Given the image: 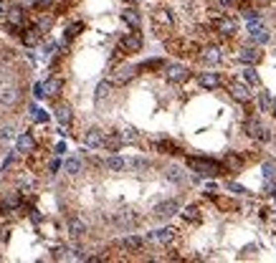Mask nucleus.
Wrapping results in <instances>:
<instances>
[{"instance_id":"f257e3e1","label":"nucleus","mask_w":276,"mask_h":263,"mask_svg":"<svg viewBox=\"0 0 276 263\" xmlns=\"http://www.w3.org/2000/svg\"><path fill=\"white\" fill-rule=\"evenodd\" d=\"M210 26H213L216 41H230V38H236L238 31H241L238 18L230 15V13H221V15H216V18H210Z\"/></svg>"},{"instance_id":"f03ea898","label":"nucleus","mask_w":276,"mask_h":263,"mask_svg":"<svg viewBox=\"0 0 276 263\" xmlns=\"http://www.w3.org/2000/svg\"><path fill=\"white\" fill-rule=\"evenodd\" d=\"M185 165L193 170L195 175H200V177H218V175L226 172L223 162H216V160H210V157H187Z\"/></svg>"},{"instance_id":"7ed1b4c3","label":"nucleus","mask_w":276,"mask_h":263,"mask_svg":"<svg viewBox=\"0 0 276 263\" xmlns=\"http://www.w3.org/2000/svg\"><path fill=\"white\" fill-rule=\"evenodd\" d=\"M226 91L233 101H238V104H251L253 99H256V94H253V86L246 84L241 76L238 79H228L226 81Z\"/></svg>"},{"instance_id":"20e7f679","label":"nucleus","mask_w":276,"mask_h":263,"mask_svg":"<svg viewBox=\"0 0 276 263\" xmlns=\"http://www.w3.org/2000/svg\"><path fill=\"white\" fill-rule=\"evenodd\" d=\"M198 61L205 66H221L223 61H228V51L221 46V43H205V46L198 51Z\"/></svg>"},{"instance_id":"39448f33","label":"nucleus","mask_w":276,"mask_h":263,"mask_svg":"<svg viewBox=\"0 0 276 263\" xmlns=\"http://www.w3.org/2000/svg\"><path fill=\"white\" fill-rule=\"evenodd\" d=\"M162 76H165V81L167 84H173V86H178V84H185V81H190V69L185 63H167L165 69H162Z\"/></svg>"},{"instance_id":"423d86ee","label":"nucleus","mask_w":276,"mask_h":263,"mask_svg":"<svg viewBox=\"0 0 276 263\" xmlns=\"http://www.w3.org/2000/svg\"><path fill=\"white\" fill-rule=\"evenodd\" d=\"M246 31H248L251 41L256 43V46H266V43L271 41V33H269V28H266V23H264L261 18L248 20V23H246Z\"/></svg>"},{"instance_id":"0eeeda50","label":"nucleus","mask_w":276,"mask_h":263,"mask_svg":"<svg viewBox=\"0 0 276 263\" xmlns=\"http://www.w3.org/2000/svg\"><path fill=\"white\" fill-rule=\"evenodd\" d=\"M137 74H139V66H132V63H119L114 71H109V81H112L114 86H124V84H130Z\"/></svg>"},{"instance_id":"6e6552de","label":"nucleus","mask_w":276,"mask_h":263,"mask_svg":"<svg viewBox=\"0 0 276 263\" xmlns=\"http://www.w3.org/2000/svg\"><path fill=\"white\" fill-rule=\"evenodd\" d=\"M119 48L130 56V53H139L144 48V36L139 31H130V33H124L119 38Z\"/></svg>"},{"instance_id":"1a4fd4ad","label":"nucleus","mask_w":276,"mask_h":263,"mask_svg":"<svg viewBox=\"0 0 276 263\" xmlns=\"http://www.w3.org/2000/svg\"><path fill=\"white\" fill-rule=\"evenodd\" d=\"M233 58H236V61H241L243 66H256V63L264 58V53L259 51V46H256V43H248V46H241L236 53H233Z\"/></svg>"},{"instance_id":"9d476101","label":"nucleus","mask_w":276,"mask_h":263,"mask_svg":"<svg viewBox=\"0 0 276 263\" xmlns=\"http://www.w3.org/2000/svg\"><path fill=\"white\" fill-rule=\"evenodd\" d=\"M20 96H23L20 86H15V84H5L3 89H0V106H3V109H15V106L20 104Z\"/></svg>"},{"instance_id":"9b49d317","label":"nucleus","mask_w":276,"mask_h":263,"mask_svg":"<svg viewBox=\"0 0 276 263\" xmlns=\"http://www.w3.org/2000/svg\"><path fill=\"white\" fill-rule=\"evenodd\" d=\"M178 238H180L178 228H160V230L147 233V240H150V243H157V246H173Z\"/></svg>"},{"instance_id":"f8f14e48","label":"nucleus","mask_w":276,"mask_h":263,"mask_svg":"<svg viewBox=\"0 0 276 263\" xmlns=\"http://www.w3.org/2000/svg\"><path fill=\"white\" fill-rule=\"evenodd\" d=\"M195 79H198V84L205 91H216V89H221V86H226V79L218 71H200Z\"/></svg>"},{"instance_id":"ddd939ff","label":"nucleus","mask_w":276,"mask_h":263,"mask_svg":"<svg viewBox=\"0 0 276 263\" xmlns=\"http://www.w3.org/2000/svg\"><path fill=\"white\" fill-rule=\"evenodd\" d=\"M104 134H107L104 129H99V127H89V129L81 134V144H84V147H89V149H101V147H104Z\"/></svg>"},{"instance_id":"4468645a","label":"nucleus","mask_w":276,"mask_h":263,"mask_svg":"<svg viewBox=\"0 0 276 263\" xmlns=\"http://www.w3.org/2000/svg\"><path fill=\"white\" fill-rule=\"evenodd\" d=\"M53 114H56V119H58V124L63 129H71V124H74V106L69 101H56Z\"/></svg>"},{"instance_id":"2eb2a0df","label":"nucleus","mask_w":276,"mask_h":263,"mask_svg":"<svg viewBox=\"0 0 276 263\" xmlns=\"http://www.w3.org/2000/svg\"><path fill=\"white\" fill-rule=\"evenodd\" d=\"M180 218H183V223H187V225H198V223H203L205 213H203L200 203H190V205H185L180 210Z\"/></svg>"},{"instance_id":"dca6fc26","label":"nucleus","mask_w":276,"mask_h":263,"mask_svg":"<svg viewBox=\"0 0 276 263\" xmlns=\"http://www.w3.org/2000/svg\"><path fill=\"white\" fill-rule=\"evenodd\" d=\"M66 233H69L74 240H79V238H84V235L89 233V225H87V220H84V218L71 215L69 220H66Z\"/></svg>"},{"instance_id":"f3484780","label":"nucleus","mask_w":276,"mask_h":263,"mask_svg":"<svg viewBox=\"0 0 276 263\" xmlns=\"http://www.w3.org/2000/svg\"><path fill=\"white\" fill-rule=\"evenodd\" d=\"M152 213L160 218V220H167V218H173V215L180 213V203H178V200H162V203L155 205Z\"/></svg>"},{"instance_id":"a211bd4d","label":"nucleus","mask_w":276,"mask_h":263,"mask_svg":"<svg viewBox=\"0 0 276 263\" xmlns=\"http://www.w3.org/2000/svg\"><path fill=\"white\" fill-rule=\"evenodd\" d=\"M15 152H20V155H33L36 152V137L31 132H23V134L15 137Z\"/></svg>"},{"instance_id":"6ab92c4d","label":"nucleus","mask_w":276,"mask_h":263,"mask_svg":"<svg viewBox=\"0 0 276 263\" xmlns=\"http://www.w3.org/2000/svg\"><path fill=\"white\" fill-rule=\"evenodd\" d=\"M122 20H124V26H130L132 31H139V28H142V13H139L137 5L124 8V10H122Z\"/></svg>"},{"instance_id":"aec40b11","label":"nucleus","mask_w":276,"mask_h":263,"mask_svg":"<svg viewBox=\"0 0 276 263\" xmlns=\"http://www.w3.org/2000/svg\"><path fill=\"white\" fill-rule=\"evenodd\" d=\"M144 243H147V238H142V235H137V233H130V235H124V238L119 240V246H122L124 251H130V253L142 251Z\"/></svg>"},{"instance_id":"412c9836","label":"nucleus","mask_w":276,"mask_h":263,"mask_svg":"<svg viewBox=\"0 0 276 263\" xmlns=\"http://www.w3.org/2000/svg\"><path fill=\"white\" fill-rule=\"evenodd\" d=\"M44 91H46L48 99H58L61 91H63V79H61V76H48V79L44 81Z\"/></svg>"},{"instance_id":"4be33fe9","label":"nucleus","mask_w":276,"mask_h":263,"mask_svg":"<svg viewBox=\"0 0 276 263\" xmlns=\"http://www.w3.org/2000/svg\"><path fill=\"white\" fill-rule=\"evenodd\" d=\"M223 167H226V172H230V175H238V172L243 170V157L238 155V152H228V155L223 157Z\"/></svg>"},{"instance_id":"5701e85b","label":"nucleus","mask_w":276,"mask_h":263,"mask_svg":"<svg viewBox=\"0 0 276 263\" xmlns=\"http://www.w3.org/2000/svg\"><path fill=\"white\" fill-rule=\"evenodd\" d=\"M165 177H167L170 182H175V185H187V172H185L183 167H178V165L165 167Z\"/></svg>"},{"instance_id":"b1692460","label":"nucleus","mask_w":276,"mask_h":263,"mask_svg":"<svg viewBox=\"0 0 276 263\" xmlns=\"http://www.w3.org/2000/svg\"><path fill=\"white\" fill-rule=\"evenodd\" d=\"M243 129H246V134H248L251 139H256V142H259L261 132H264V124H261L259 117H248V119L243 122Z\"/></svg>"},{"instance_id":"393cba45","label":"nucleus","mask_w":276,"mask_h":263,"mask_svg":"<svg viewBox=\"0 0 276 263\" xmlns=\"http://www.w3.org/2000/svg\"><path fill=\"white\" fill-rule=\"evenodd\" d=\"M5 20H8V23H13V26H20V28H23V26H31V23H28V15H26V10H23V8H18V5L8 10Z\"/></svg>"},{"instance_id":"a878e982","label":"nucleus","mask_w":276,"mask_h":263,"mask_svg":"<svg viewBox=\"0 0 276 263\" xmlns=\"http://www.w3.org/2000/svg\"><path fill=\"white\" fill-rule=\"evenodd\" d=\"M119 137H122V142L124 144H139V132H137V127H132V124H124V127H119Z\"/></svg>"},{"instance_id":"bb28decb","label":"nucleus","mask_w":276,"mask_h":263,"mask_svg":"<svg viewBox=\"0 0 276 263\" xmlns=\"http://www.w3.org/2000/svg\"><path fill=\"white\" fill-rule=\"evenodd\" d=\"M61 170H63V175H66V177H79V175L84 172V165H81V160L71 157V160H63Z\"/></svg>"},{"instance_id":"cd10ccee","label":"nucleus","mask_w":276,"mask_h":263,"mask_svg":"<svg viewBox=\"0 0 276 263\" xmlns=\"http://www.w3.org/2000/svg\"><path fill=\"white\" fill-rule=\"evenodd\" d=\"M101 167L109 170V172H124V170H127V160L119 157V155H112V157H107V160H101Z\"/></svg>"},{"instance_id":"c85d7f7f","label":"nucleus","mask_w":276,"mask_h":263,"mask_svg":"<svg viewBox=\"0 0 276 263\" xmlns=\"http://www.w3.org/2000/svg\"><path fill=\"white\" fill-rule=\"evenodd\" d=\"M238 76H241V79H243L246 84H251L253 89H256V86H261V76H259V71L253 69V66H243Z\"/></svg>"},{"instance_id":"c756f323","label":"nucleus","mask_w":276,"mask_h":263,"mask_svg":"<svg viewBox=\"0 0 276 263\" xmlns=\"http://www.w3.org/2000/svg\"><path fill=\"white\" fill-rule=\"evenodd\" d=\"M53 20H56V18H53V13L44 10V13H38V15H36V20H33V23H36L41 31H44V33H48V31L53 28Z\"/></svg>"},{"instance_id":"7c9ffc66","label":"nucleus","mask_w":276,"mask_h":263,"mask_svg":"<svg viewBox=\"0 0 276 263\" xmlns=\"http://www.w3.org/2000/svg\"><path fill=\"white\" fill-rule=\"evenodd\" d=\"M155 149L160 152V155H180V144H175L173 139H160L157 144H155Z\"/></svg>"},{"instance_id":"2f4dec72","label":"nucleus","mask_w":276,"mask_h":263,"mask_svg":"<svg viewBox=\"0 0 276 263\" xmlns=\"http://www.w3.org/2000/svg\"><path fill=\"white\" fill-rule=\"evenodd\" d=\"M256 104H259V112H264V114L274 109V99H271L269 91H259L256 94Z\"/></svg>"},{"instance_id":"473e14b6","label":"nucleus","mask_w":276,"mask_h":263,"mask_svg":"<svg viewBox=\"0 0 276 263\" xmlns=\"http://www.w3.org/2000/svg\"><path fill=\"white\" fill-rule=\"evenodd\" d=\"M109 96H112V81H101V84L96 86V94H94L96 104H101L104 99H109Z\"/></svg>"},{"instance_id":"72a5a7b5","label":"nucleus","mask_w":276,"mask_h":263,"mask_svg":"<svg viewBox=\"0 0 276 263\" xmlns=\"http://www.w3.org/2000/svg\"><path fill=\"white\" fill-rule=\"evenodd\" d=\"M165 66H167L165 58H147V61L139 66V69H144V71H162Z\"/></svg>"},{"instance_id":"f704fd0d","label":"nucleus","mask_w":276,"mask_h":263,"mask_svg":"<svg viewBox=\"0 0 276 263\" xmlns=\"http://www.w3.org/2000/svg\"><path fill=\"white\" fill-rule=\"evenodd\" d=\"M81 31H84V23H81V20H79V23H71V26L66 28V33H63V43H71Z\"/></svg>"},{"instance_id":"c9c22d12","label":"nucleus","mask_w":276,"mask_h":263,"mask_svg":"<svg viewBox=\"0 0 276 263\" xmlns=\"http://www.w3.org/2000/svg\"><path fill=\"white\" fill-rule=\"evenodd\" d=\"M127 167H132V170H147V167H150V160H147V157H132V160H127Z\"/></svg>"},{"instance_id":"e433bc0d","label":"nucleus","mask_w":276,"mask_h":263,"mask_svg":"<svg viewBox=\"0 0 276 263\" xmlns=\"http://www.w3.org/2000/svg\"><path fill=\"white\" fill-rule=\"evenodd\" d=\"M56 261H74V251L71 248H66V246H61L58 251H56V256H53Z\"/></svg>"},{"instance_id":"4c0bfd02","label":"nucleus","mask_w":276,"mask_h":263,"mask_svg":"<svg viewBox=\"0 0 276 263\" xmlns=\"http://www.w3.org/2000/svg\"><path fill=\"white\" fill-rule=\"evenodd\" d=\"M13 132H15V129H13V124L0 127V139H3V142H5V139H13Z\"/></svg>"},{"instance_id":"58836bf2","label":"nucleus","mask_w":276,"mask_h":263,"mask_svg":"<svg viewBox=\"0 0 276 263\" xmlns=\"http://www.w3.org/2000/svg\"><path fill=\"white\" fill-rule=\"evenodd\" d=\"M226 190L236 192V195H246V192H248L246 187H241V185H236V182H226Z\"/></svg>"},{"instance_id":"ea45409f","label":"nucleus","mask_w":276,"mask_h":263,"mask_svg":"<svg viewBox=\"0 0 276 263\" xmlns=\"http://www.w3.org/2000/svg\"><path fill=\"white\" fill-rule=\"evenodd\" d=\"M36 122H41V124H46V122H48V114L44 112V109H36Z\"/></svg>"},{"instance_id":"a19ab883","label":"nucleus","mask_w":276,"mask_h":263,"mask_svg":"<svg viewBox=\"0 0 276 263\" xmlns=\"http://www.w3.org/2000/svg\"><path fill=\"white\" fill-rule=\"evenodd\" d=\"M61 165H63V162H58V160H51V162H48V170H51V175H56V172L61 170Z\"/></svg>"},{"instance_id":"79ce46f5","label":"nucleus","mask_w":276,"mask_h":263,"mask_svg":"<svg viewBox=\"0 0 276 263\" xmlns=\"http://www.w3.org/2000/svg\"><path fill=\"white\" fill-rule=\"evenodd\" d=\"M8 10H10V8H8V3H5V0H0V18H5V15H8Z\"/></svg>"},{"instance_id":"37998d69","label":"nucleus","mask_w":276,"mask_h":263,"mask_svg":"<svg viewBox=\"0 0 276 263\" xmlns=\"http://www.w3.org/2000/svg\"><path fill=\"white\" fill-rule=\"evenodd\" d=\"M53 152H56V155H63V152H66V144H63V142H58V144L53 147Z\"/></svg>"},{"instance_id":"c03bdc74","label":"nucleus","mask_w":276,"mask_h":263,"mask_svg":"<svg viewBox=\"0 0 276 263\" xmlns=\"http://www.w3.org/2000/svg\"><path fill=\"white\" fill-rule=\"evenodd\" d=\"M253 3H256V5H271L274 0H253Z\"/></svg>"},{"instance_id":"a18cd8bd","label":"nucleus","mask_w":276,"mask_h":263,"mask_svg":"<svg viewBox=\"0 0 276 263\" xmlns=\"http://www.w3.org/2000/svg\"><path fill=\"white\" fill-rule=\"evenodd\" d=\"M271 112H274V117H276V99H274V109H271Z\"/></svg>"},{"instance_id":"49530a36","label":"nucleus","mask_w":276,"mask_h":263,"mask_svg":"<svg viewBox=\"0 0 276 263\" xmlns=\"http://www.w3.org/2000/svg\"><path fill=\"white\" fill-rule=\"evenodd\" d=\"M127 3H132V5H137V3H139V0H127Z\"/></svg>"},{"instance_id":"de8ad7c7","label":"nucleus","mask_w":276,"mask_h":263,"mask_svg":"<svg viewBox=\"0 0 276 263\" xmlns=\"http://www.w3.org/2000/svg\"><path fill=\"white\" fill-rule=\"evenodd\" d=\"M0 261H3V256H0Z\"/></svg>"}]
</instances>
